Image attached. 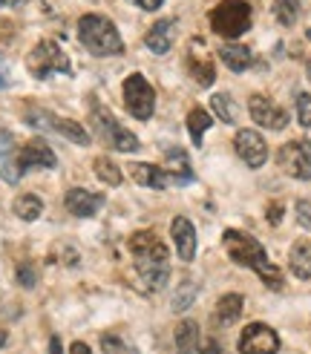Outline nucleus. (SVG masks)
I'll return each instance as SVG.
<instances>
[{
  "mask_svg": "<svg viewBox=\"0 0 311 354\" xmlns=\"http://www.w3.org/2000/svg\"><path fill=\"white\" fill-rule=\"evenodd\" d=\"M274 17L276 24L294 26L300 17V0H274Z\"/></svg>",
  "mask_w": 311,
  "mask_h": 354,
  "instance_id": "bb28decb",
  "label": "nucleus"
},
{
  "mask_svg": "<svg viewBox=\"0 0 311 354\" xmlns=\"http://www.w3.org/2000/svg\"><path fill=\"white\" fill-rule=\"evenodd\" d=\"M17 282H21V286L23 288H35V286H38V274H35V268H32V265H17Z\"/></svg>",
  "mask_w": 311,
  "mask_h": 354,
  "instance_id": "2f4dec72",
  "label": "nucleus"
},
{
  "mask_svg": "<svg viewBox=\"0 0 311 354\" xmlns=\"http://www.w3.org/2000/svg\"><path fill=\"white\" fill-rule=\"evenodd\" d=\"M305 75H308V81H311V61H308V73H305Z\"/></svg>",
  "mask_w": 311,
  "mask_h": 354,
  "instance_id": "79ce46f5",
  "label": "nucleus"
},
{
  "mask_svg": "<svg viewBox=\"0 0 311 354\" xmlns=\"http://www.w3.org/2000/svg\"><path fill=\"white\" fill-rule=\"evenodd\" d=\"M280 351V337L265 323H251L239 334V354H276Z\"/></svg>",
  "mask_w": 311,
  "mask_h": 354,
  "instance_id": "9d476101",
  "label": "nucleus"
},
{
  "mask_svg": "<svg viewBox=\"0 0 311 354\" xmlns=\"http://www.w3.org/2000/svg\"><path fill=\"white\" fill-rule=\"evenodd\" d=\"M90 121H93L95 136L107 147H113L118 153H135L138 150V138L130 130L121 127V124L115 121V115L104 107V104H98L95 98H90Z\"/></svg>",
  "mask_w": 311,
  "mask_h": 354,
  "instance_id": "20e7f679",
  "label": "nucleus"
},
{
  "mask_svg": "<svg viewBox=\"0 0 311 354\" xmlns=\"http://www.w3.org/2000/svg\"><path fill=\"white\" fill-rule=\"evenodd\" d=\"M222 248L228 251V257H231L236 265L254 268V271L259 274V279H263L268 288H274V291L283 288V274H280V268H276V265L268 259L265 248L259 245L251 234L236 231V227H228V231L222 234Z\"/></svg>",
  "mask_w": 311,
  "mask_h": 354,
  "instance_id": "f03ea898",
  "label": "nucleus"
},
{
  "mask_svg": "<svg viewBox=\"0 0 311 354\" xmlns=\"http://www.w3.org/2000/svg\"><path fill=\"white\" fill-rule=\"evenodd\" d=\"M173 38H176V21H173V17H164V21L153 24V29L144 35V46L150 52H156V55H164V52H170V46H173Z\"/></svg>",
  "mask_w": 311,
  "mask_h": 354,
  "instance_id": "6ab92c4d",
  "label": "nucleus"
},
{
  "mask_svg": "<svg viewBox=\"0 0 311 354\" xmlns=\"http://www.w3.org/2000/svg\"><path fill=\"white\" fill-rule=\"evenodd\" d=\"M196 294H199V286H196V279H194V277H185V279L179 282L176 294H173V303H170V308H173V311H187L190 306H194Z\"/></svg>",
  "mask_w": 311,
  "mask_h": 354,
  "instance_id": "393cba45",
  "label": "nucleus"
},
{
  "mask_svg": "<svg viewBox=\"0 0 311 354\" xmlns=\"http://www.w3.org/2000/svg\"><path fill=\"white\" fill-rule=\"evenodd\" d=\"M176 354H205L202 348V331L194 320H185L176 328Z\"/></svg>",
  "mask_w": 311,
  "mask_h": 354,
  "instance_id": "aec40b11",
  "label": "nucleus"
},
{
  "mask_svg": "<svg viewBox=\"0 0 311 354\" xmlns=\"http://www.w3.org/2000/svg\"><path fill=\"white\" fill-rule=\"evenodd\" d=\"M69 354H93V348L86 343H73V348H69Z\"/></svg>",
  "mask_w": 311,
  "mask_h": 354,
  "instance_id": "e433bc0d",
  "label": "nucleus"
},
{
  "mask_svg": "<svg viewBox=\"0 0 311 354\" xmlns=\"http://www.w3.org/2000/svg\"><path fill=\"white\" fill-rule=\"evenodd\" d=\"M6 343H9V328H6V323H0V348Z\"/></svg>",
  "mask_w": 311,
  "mask_h": 354,
  "instance_id": "4c0bfd02",
  "label": "nucleus"
},
{
  "mask_svg": "<svg viewBox=\"0 0 311 354\" xmlns=\"http://www.w3.org/2000/svg\"><path fill=\"white\" fill-rule=\"evenodd\" d=\"M219 58L222 64L234 69V73H245V69L251 66L254 55H251V49L248 46H239V44H228V46H219Z\"/></svg>",
  "mask_w": 311,
  "mask_h": 354,
  "instance_id": "5701e85b",
  "label": "nucleus"
},
{
  "mask_svg": "<svg viewBox=\"0 0 311 354\" xmlns=\"http://www.w3.org/2000/svg\"><path fill=\"white\" fill-rule=\"evenodd\" d=\"M26 69L35 78H49L52 73H64V75H73V66H69V58L64 55V49L55 41H41L35 46L29 55H26Z\"/></svg>",
  "mask_w": 311,
  "mask_h": 354,
  "instance_id": "423d86ee",
  "label": "nucleus"
},
{
  "mask_svg": "<svg viewBox=\"0 0 311 354\" xmlns=\"http://www.w3.org/2000/svg\"><path fill=\"white\" fill-rule=\"evenodd\" d=\"M234 147H236V156L254 170L263 167L265 158H268V145L256 130H239L236 138H234Z\"/></svg>",
  "mask_w": 311,
  "mask_h": 354,
  "instance_id": "9b49d317",
  "label": "nucleus"
},
{
  "mask_svg": "<svg viewBox=\"0 0 311 354\" xmlns=\"http://www.w3.org/2000/svg\"><path fill=\"white\" fill-rule=\"evenodd\" d=\"M101 351L104 354H138L135 346H130L127 340L115 337V334H104V337H101Z\"/></svg>",
  "mask_w": 311,
  "mask_h": 354,
  "instance_id": "c756f323",
  "label": "nucleus"
},
{
  "mask_svg": "<svg viewBox=\"0 0 311 354\" xmlns=\"http://www.w3.org/2000/svg\"><path fill=\"white\" fill-rule=\"evenodd\" d=\"M187 69H190V78H194L199 86H211L216 81L214 61L207 58V46L202 38H194L187 46Z\"/></svg>",
  "mask_w": 311,
  "mask_h": 354,
  "instance_id": "f8f14e48",
  "label": "nucleus"
},
{
  "mask_svg": "<svg viewBox=\"0 0 311 354\" xmlns=\"http://www.w3.org/2000/svg\"><path fill=\"white\" fill-rule=\"evenodd\" d=\"M207 354H225V348L219 343H211V346H207Z\"/></svg>",
  "mask_w": 311,
  "mask_h": 354,
  "instance_id": "ea45409f",
  "label": "nucleus"
},
{
  "mask_svg": "<svg viewBox=\"0 0 311 354\" xmlns=\"http://www.w3.org/2000/svg\"><path fill=\"white\" fill-rule=\"evenodd\" d=\"M130 176L135 179V185L153 187V190H164V187H170V185H176V176H173L170 170L156 167V165H142V162L130 167Z\"/></svg>",
  "mask_w": 311,
  "mask_h": 354,
  "instance_id": "a211bd4d",
  "label": "nucleus"
},
{
  "mask_svg": "<svg viewBox=\"0 0 311 354\" xmlns=\"http://www.w3.org/2000/svg\"><path fill=\"white\" fill-rule=\"evenodd\" d=\"M93 170H95V176L104 182V185H121V170L115 167V162H110L107 156H98L95 162H93Z\"/></svg>",
  "mask_w": 311,
  "mask_h": 354,
  "instance_id": "cd10ccee",
  "label": "nucleus"
},
{
  "mask_svg": "<svg viewBox=\"0 0 311 354\" xmlns=\"http://www.w3.org/2000/svg\"><path fill=\"white\" fill-rule=\"evenodd\" d=\"M130 254L135 262V274L144 282L147 291H162L170 277L167 248L153 231H135L130 236Z\"/></svg>",
  "mask_w": 311,
  "mask_h": 354,
  "instance_id": "f257e3e1",
  "label": "nucleus"
},
{
  "mask_svg": "<svg viewBox=\"0 0 311 354\" xmlns=\"http://www.w3.org/2000/svg\"><path fill=\"white\" fill-rule=\"evenodd\" d=\"M265 216H268L271 225H280V219H283V205H280V202H271L268 210H265Z\"/></svg>",
  "mask_w": 311,
  "mask_h": 354,
  "instance_id": "72a5a7b5",
  "label": "nucleus"
},
{
  "mask_svg": "<svg viewBox=\"0 0 311 354\" xmlns=\"http://www.w3.org/2000/svg\"><path fill=\"white\" fill-rule=\"evenodd\" d=\"M297 222H300V227L311 231V202L308 199H300L297 202Z\"/></svg>",
  "mask_w": 311,
  "mask_h": 354,
  "instance_id": "473e14b6",
  "label": "nucleus"
},
{
  "mask_svg": "<svg viewBox=\"0 0 311 354\" xmlns=\"http://www.w3.org/2000/svg\"><path fill=\"white\" fill-rule=\"evenodd\" d=\"M276 162H280V167L288 176L308 182L311 179V141L308 138L288 141V145H283L280 153H276Z\"/></svg>",
  "mask_w": 311,
  "mask_h": 354,
  "instance_id": "1a4fd4ad",
  "label": "nucleus"
},
{
  "mask_svg": "<svg viewBox=\"0 0 311 354\" xmlns=\"http://www.w3.org/2000/svg\"><path fill=\"white\" fill-rule=\"evenodd\" d=\"M124 107H127L130 115L138 118V121H147V118L153 115L156 93H153V86L147 84L144 75L133 73V75L124 81Z\"/></svg>",
  "mask_w": 311,
  "mask_h": 354,
  "instance_id": "0eeeda50",
  "label": "nucleus"
},
{
  "mask_svg": "<svg viewBox=\"0 0 311 354\" xmlns=\"http://www.w3.org/2000/svg\"><path fill=\"white\" fill-rule=\"evenodd\" d=\"M32 167H58V156L52 153V147L44 138H32L29 145L21 150V170H32Z\"/></svg>",
  "mask_w": 311,
  "mask_h": 354,
  "instance_id": "f3484780",
  "label": "nucleus"
},
{
  "mask_svg": "<svg viewBox=\"0 0 311 354\" xmlns=\"http://www.w3.org/2000/svg\"><path fill=\"white\" fill-rule=\"evenodd\" d=\"M12 84V75H9V66L3 61V55H0V90H6V86Z\"/></svg>",
  "mask_w": 311,
  "mask_h": 354,
  "instance_id": "f704fd0d",
  "label": "nucleus"
},
{
  "mask_svg": "<svg viewBox=\"0 0 311 354\" xmlns=\"http://www.w3.org/2000/svg\"><path fill=\"white\" fill-rule=\"evenodd\" d=\"M170 236L176 242V254L182 262H190L196 257V227L187 216H176L170 222Z\"/></svg>",
  "mask_w": 311,
  "mask_h": 354,
  "instance_id": "2eb2a0df",
  "label": "nucleus"
},
{
  "mask_svg": "<svg viewBox=\"0 0 311 354\" xmlns=\"http://www.w3.org/2000/svg\"><path fill=\"white\" fill-rule=\"evenodd\" d=\"M297 121L303 127H311V95L308 93L297 95Z\"/></svg>",
  "mask_w": 311,
  "mask_h": 354,
  "instance_id": "7c9ffc66",
  "label": "nucleus"
},
{
  "mask_svg": "<svg viewBox=\"0 0 311 354\" xmlns=\"http://www.w3.org/2000/svg\"><path fill=\"white\" fill-rule=\"evenodd\" d=\"M248 113L259 127H265V130H283L288 124V113L283 107H276V104L265 95H251L248 98Z\"/></svg>",
  "mask_w": 311,
  "mask_h": 354,
  "instance_id": "ddd939ff",
  "label": "nucleus"
},
{
  "mask_svg": "<svg viewBox=\"0 0 311 354\" xmlns=\"http://www.w3.org/2000/svg\"><path fill=\"white\" fill-rule=\"evenodd\" d=\"M0 176H3L9 185H17V179L23 176V170H21V150H17L15 136L9 130H0Z\"/></svg>",
  "mask_w": 311,
  "mask_h": 354,
  "instance_id": "4468645a",
  "label": "nucleus"
},
{
  "mask_svg": "<svg viewBox=\"0 0 311 354\" xmlns=\"http://www.w3.org/2000/svg\"><path fill=\"white\" fill-rule=\"evenodd\" d=\"M211 124H214V115H207V110H202V107H194L187 113V130H190V138H194L196 147L202 145V136L207 133Z\"/></svg>",
  "mask_w": 311,
  "mask_h": 354,
  "instance_id": "a878e982",
  "label": "nucleus"
},
{
  "mask_svg": "<svg viewBox=\"0 0 311 354\" xmlns=\"http://www.w3.org/2000/svg\"><path fill=\"white\" fill-rule=\"evenodd\" d=\"M26 124H32V127H38V130H52V133H61L64 138L69 141H75V145L86 147L90 145V133H86L78 121H69V118H58V115H52L46 110H32L26 113Z\"/></svg>",
  "mask_w": 311,
  "mask_h": 354,
  "instance_id": "6e6552de",
  "label": "nucleus"
},
{
  "mask_svg": "<svg viewBox=\"0 0 311 354\" xmlns=\"http://www.w3.org/2000/svg\"><path fill=\"white\" fill-rule=\"evenodd\" d=\"M242 297L239 294H225L219 303H216V308H214V323L216 326H234L239 317H242Z\"/></svg>",
  "mask_w": 311,
  "mask_h": 354,
  "instance_id": "4be33fe9",
  "label": "nucleus"
},
{
  "mask_svg": "<svg viewBox=\"0 0 311 354\" xmlns=\"http://www.w3.org/2000/svg\"><path fill=\"white\" fill-rule=\"evenodd\" d=\"M49 354H64V351H61V340H58V337H52V340H49Z\"/></svg>",
  "mask_w": 311,
  "mask_h": 354,
  "instance_id": "58836bf2",
  "label": "nucleus"
},
{
  "mask_svg": "<svg viewBox=\"0 0 311 354\" xmlns=\"http://www.w3.org/2000/svg\"><path fill=\"white\" fill-rule=\"evenodd\" d=\"M78 38L98 58L121 55V52H124V44H121V35H118L115 24L104 15H84L78 21Z\"/></svg>",
  "mask_w": 311,
  "mask_h": 354,
  "instance_id": "7ed1b4c3",
  "label": "nucleus"
},
{
  "mask_svg": "<svg viewBox=\"0 0 311 354\" xmlns=\"http://www.w3.org/2000/svg\"><path fill=\"white\" fill-rule=\"evenodd\" d=\"M130 3H135L138 9H144V12H156L162 6V0H130Z\"/></svg>",
  "mask_w": 311,
  "mask_h": 354,
  "instance_id": "c9c22d12",
  "label": "nucleus"
},
{
  "mask_svg": "<svg viewBox=\"0 0 311 354\" xmlns=\"http://www.w3.org/2000/svg\"><path fill=\"white\" fill-rule=\"evenodd\" d=\"M12 210H15V216H17V219L35 222V219L44 214V202L35 196V193H23V196H17V199L12 202Z\"/></svg>",
  "mask_w": 311,
  "mask_h": 354,
  "instance_id": "b1692460",
  "label": "nucleus"
},
{
  "mask_svg": "<svg viewBox=\"0 0 311 354\" xmlns=\"http://www.w3.org/2000/svg\"><path fill=\"white\" fill-rule=\"evenodd\" d=\"M211 29L219 38H239L251 29V6L248 0H222L211 12Z\"/></svg>",
  "mask_w": 311,
  "mask_h": 354,
  "instance_id": "39448f33",
  "label": "nucleus"
},
{
  "mask_svg": "<svg viewBox=\"0 0 311 354\" xmlns=\"http://www.w3.org/2000/svg\"><path fill=\"white\" fill-rule=\"evenodd\" d=\"M211 107H214V113H216V115H219L225 124H234V121H236V110H234V104H231V95H228V93H219V95H214Z\"/></svg>",
  "mask_w": 311,
  "mask_h": 354,
  "instance_id": "c85d7f7f",
  "label": "nucleus"
},
{
  "mask_svg": "<svg viewBox=\"0 0 311 354\" xmlns=\"http://www.w3.org/2000/svg\"><path fill=\"white\" fill-rule=\"evenodd\" d=\"M6 3H15V0H0V6H6Z\"/></svg>",
  "mask_w": 311,
  "mask_h": 354,
  "instance_id": "a19ab883",
  "label": "nucleus"
},
{
  "mask_svg": "<svg viewBox=\"0 0 311 354\" xmlns=\"http://www.w3.org/2000/svg\"><path fill=\"white\" fill-rule=\"evenodd\" d=\"M66 210L73 216H95L98 210L104 207V196L101 193H90V190H84V187H73V190H66V199H64Z\"/></svg>",
  "mask_w": 311,
  "mask_h": 354,
  "instance_id": "dca6fc26",
  "label": "nucleus"
},
{
  "mask_svg": "<svg viewBox=\"0 0 311 354\" xmlns=\"http://www.w3.org/2000/svg\"><path fill=\"white\" fill-rule=\"evenodd\" d=\"M288 265H291L294 277L311 279V242H305V239L294 242L291 251H288Z\"/></svg>",
  "mask_w": 311,
  "mask_h": 354,
  "instance_id": "412c9836",
  "label": "nucleus"
}]
</instances>
